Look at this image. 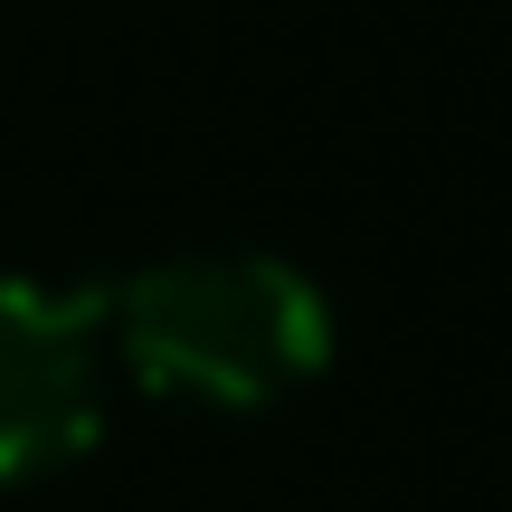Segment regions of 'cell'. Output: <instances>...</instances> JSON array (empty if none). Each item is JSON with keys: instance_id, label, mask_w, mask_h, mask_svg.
I'll return each mask as SVG.
<instances>
[{"instance_id": "cell-1", "label": "cell", "mask_w": 512, "mask_h": 512, "mask_svg": "<svg viewBox=\"0 0 512 512\" xmlns=\"http://www.w3.org/2000/svg\"><path fill=\"white\" fill-rule=\"evenodd\" d=\"M105 361H124L152 399L190 408H275L332 351L323 294L266 247H181L95 294Z\"/></svg>"}, {"instance_id": "cell-2", "label": "cell", "mask_w": 512, "mask_h": 512, "mask_svg": "<svg viewBox=\"0 0 512 512\" xmlns=\"http://www.w3.org/2000/svg\"><path fill=\"white\" fill-rule=\"evenodd\" d=\"M105 418V313L0 275V484L67 465Z\"/></svg>"}]
</instances>
